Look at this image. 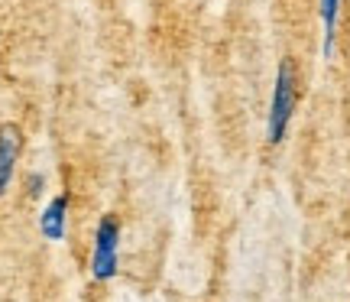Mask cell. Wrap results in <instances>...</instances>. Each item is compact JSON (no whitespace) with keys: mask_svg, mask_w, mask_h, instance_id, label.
Segmentation results:
<instances>
[{"mask_svg":"<svg viewBox=\"0 0 350 302\" xmlns=\"http://www.w3.org/2000/svg\"><path fill=\"white\" fill-rule=\"evenodd\" d=\"M295 114V68L288 59L279 62V75H275V88H273V108H269V143H279L286 137L288 121Z\"/></svg>","mask_w":350,"mask_h":302,"instance_id":"obj_1","label":"cell"},{"mask_svg":"<svg viewBox=\"0 0 350 302\" xmlns=\"http://www.w3.org/2000/svg\"><path fill=\"white\" fill-rule=\"evenodd\" d=\"M120 221L117 214H104L94 234V260H91V273L94 279H111L117 277V247H120Z\"/></svg>","mask_w":350,"mask_h":302,"instance_id":"obj_2","label":"cell"},{"mask_svg":"<svg viewBox=\"0 0 350 302\" xmlns=\"http://www.w3.org/2000/svg\"><path fill=\"white\" fill-rule=\"evenodd\" d=\"M20 150H23V134L16 124H3L0 127V195L7 192L13 179V166L20 160Z\"/></svg>","mask_w":350,"mask_h":302,"instance_id":"obj_3","label":"cell"},{"mask_svg":"<svg viewBox=\"0 0 350 302\" xmlns=\"http://www.w3.org/2000/svg\"><path fill=\"white\" fill-rule=\"evenodd\" d=\"M65 218H68V195H55L46 205V212L39 218V231L49 240H62L65 238Z\"/></svg>","mask_w":350,"mask_h":302,"instance_id":"obj_4","label":"cell"},{"mask_svg":"<svg viewBox=\"0 0 350 302\" xmlns=\"http://www.w3.org/2000/svg\"><path fill=\"white\" fill-rule=\"evenodd\" d=\"M338 10H340V0H321V23H325V55H331V49H334Z\"/></svg>","mask_w":350,"mask_h":302,"instance_id":"obj_5","label":"cell"},{"mask_svg":"<svg viewBox=\"0 0 350 302\" xmlns=\"http://www.w3.org/2000/svg\"><path fill=\"white\" fill-rule=\"evenodd\" d=\"M29 192H33V195H39V192H42V176H39V173H33V176H29Z\"/></svg>","mask_w":350,"mask_h":302,"instance_id":"obj_6","label":"cell"}]
</instances>
